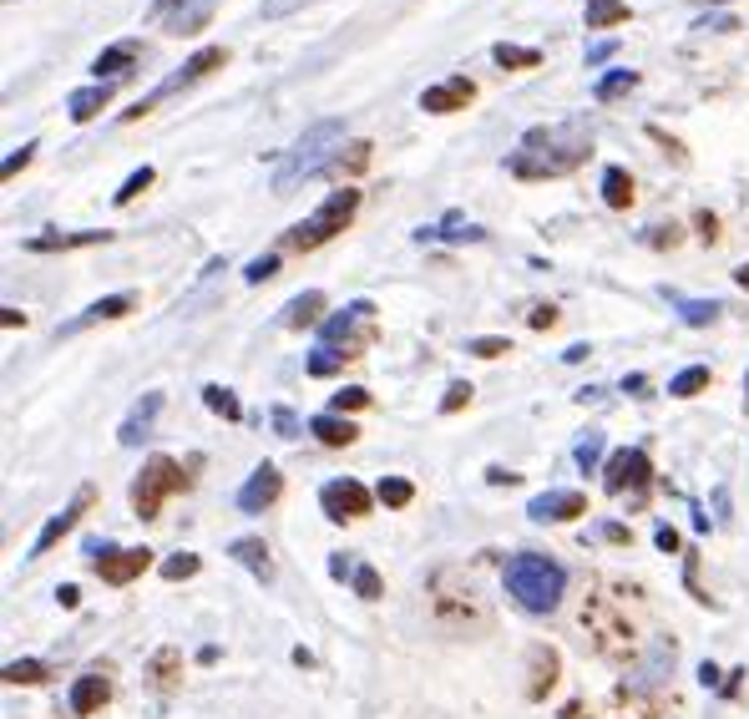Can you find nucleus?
Wrapping results in <instances>:
<instances>
[{
    "mask_svg": "<svg viewBox=\"0 0 749 719\" xmlns=\"http://www.w3.org/2000/svg\"><path fill=\"white\" fill-rule=\"evenodd\" d=\"M309 325H324V294L309 289V294H294L284 304V330H309Z\"/></svg>",
    "mask_w": 749,
    "mask_h": 719,
    "instance_id": "23",
    "label": "nucleus"
},
{
    "mask_svg": "<svg viewBox=\"0 0 749 719\" xmlns=\"http://www.w3.org/2000/svg\"><path fill=\"white\" fill-rule=\"evenodd\" d=\"M157 416H162V390H147L142 401L127 411L117 441H122V446H142V436H152V421H157Z\"/></svg>",
    "mask_w": 749,
    "mask_h": 719,
    "instance_id": "19",
    "label": "nucleus"
},
{
    "mask_svg": "<svg viewBox=\"0 0 749 719\" xmlns=\"http://www.w3.org/2000/svg\"><path fill=\"white\" fill-rule=\"evenodd\" d=\"M598 537H603V542H613V547H628V542H633V532H628L623 522H603V527H598Z\"/></svg>",
    "mask_w": 749,
    "mask_h": 719,
    "instance_id": "49",
    "label": "nucleus"
},
{
    "mask_svg": "<svg viewBox=\"0 0 749 719\" xmlns=\"http://www.w3.org/2000/svg\"><path fill=\"white\" fill-rule=\"evenodd\" d=\"M92 568H97L102 583L122 588V583H132V578H142V573L152 568V547H112L107 557H97Z\"/></svg>",
    "mask_w": 749,
    "mask_h": 719,
    "instance_id": "12",
    "label": "nucleus"
},
{
    "mask_svg": "<svg viewBox=\"0 0 749 719\" xmlns=\"http://www.w3.org/2000/svg\"><path fill=\"white\" fill-rule=\"evenodd\" d=\"M502 583H507V593H512L527 613H552V608L562 603L567 573H562V563H552L547 552H512Z\"/></svg>",
    "mask_w": 749,
    "mask_h": 719,
    "instance_id": "2",
    "label": "nucleus"
},
{
    "mask_svg": "<svg viewBox=\"0 0 749 719\" xmlns=\"http://www.w3.org/2000/svg\"><path fill=\"white\" fill-rule=\"evenodd\" d=\"M486 482H491V487H512V482H517V471H507V466H491V471H486Z\"/></svg>",
    "mask_w": 749,
    "mask_h": 719,
    "instance_id": "58",
    "label": "nucleus"
},
{
    "mask_svg": "<svg viewBox=\"0 0 749 719\" xmlns=\"http://www.w3.org/2000/svg\"><path fill=\"white\" fill-rule=\"evenodd\" d=\"M370 147H375V142H365V137H360V142H350V147H340V152H335V163H329V168H335V173H345V178H360V173L370 168Z\"/></svg>",
    "mask_w": 749,
    "mask_h": 719,
    "instance_id": "28",
    "label": "nucleus"
},
{
    "mask_svg": "<svg viewBox=\"0 0 749 719\" xmlns=\"http://www.w3.org/2000/svg\"><path fill=\"white\" fill-rule=\"evenodd\" d=\"M340 365H345V360H340L335 350H324V345H319V350H314V355L304 360V375H314V380H324V375H335Z\"/></svg>",
    "mask_w": 749,
    "mask_h": 719,
    "instance_id": "40",
    "label": "nucleus"
},
{
    "mask_svg": "<svg viewBox=\"0 0 749 719\" xmlns=\"http://www.w3.org/2000/svg\"><path fill=\"white\" fill-rule=\"evenodd\" d=\"M269 421H274V436H284V441H294V436H299V416H294L289 406H274V416H269Z\"/></svg>",
    "mask_w": 749,
    "mask_h": 719,
    "instance_id": "45",
    "label": "nucleus"
},
{
    "mask_svg": "<svg viewBox=\"0 0 749 719\" xmlns=\"http://www.w3.org/2000/svg\"><path fill=\"white\" fill-rule=\"evenodd\" d=\"M623 390L633 395V401H648V395H653V390H648V375H628V380H623Z\"/></svg>",
    "mask_w": 749,
    "mask_h": 719,
    "instance_id": "55",
    "label": "nucleus"
},
{
    "mask_svg": "<svg viewBox=\"0 0 749 719\" xmlns=\"http://www.w3.org/2000/svg\"><path fill=\"white\" fill-rule=\"evenodd\" d=\"M603 487H608L613 497L633 492V502H628V507H643V497H648V487H653V461H648V451H643V446H623V451H613V456H608V466H603Z\"/></svg>",
    "mask_w": 749,
    "mask_h": 719,
    "instance_id": "8",
    "label": "nucleus"
},
{
    "mask_svg": "<svg viewBox=\"0 0 749 719\" xmlns=\"http://www.w3.org/2000/svg\"><path fill=\"white\" fill-rule=\"evenodd\" d=\"M694 223H699V233L709 238V244H714V238H719V218H714L709 208H699V213H694Z\"/></svg>",
    "mask_w": 749,
    "mask_h": 719,
    "instance_id": "53",
    "label": "nucleus"
},
{
    "mask_svg": "<svg viewBox=\"0 0 749 719\" xmlns=\"http://www.w3.org/2000/svg\"><path fill=\"white\" fill-rule=\"evenodd\" d=\"M461 406H471V385H466V380L446 385V395H441V416H456Z\"/></svg>",
    "mask_w": 749,
    "mask_h": 719,
    "instance_id": "43",
    "label": "nucleus"
},
{
    "mask_svg": "<svg viewBox=\"0 0 749 719\" xmlns=\"http://www.w3.org/2000/svg\"><path fill=\"white\" fill-rule=\"evenodd\" d=\"M107 699H112V684L102 674H81L71 684V714H97Z\"/></svg>",
    "mask_w": 749,
    "mask_h": 719,
    "instance_id": "24",
    "label": "nucleus"
},
{
    "mask_svg": "<svg viewBox=\"0 0 749 719\" xmlns=\"http://www.w3.org/2000/svg\"><path fill=\"white\" fill-rule=\"evenodd\" d=\"M552 325H557V309H552V304H537V309H532V330H552Z\"/></svg>",
    "mask_w": 749,
    "mask_h": 719,
    "instance_id": "54",
    "label": "nucleus"
},
{
    "mask_svg": "<svg viewBox=\"0 0 749 719\" xmlns=\"http://www.w3.org/2000/svg\"><path fill=\"white\" fill-rule=\"evenodd\" d=\"M603 446H608V436L603 431H588L577 446H572V461L582 466V471H598V461H603Z\"/></svg>",
    "mask_w": 749,
    "mask_h": 719,
    "instance_id": "34",
    "label": "nucleus"
},
{
    "mask_svg": "<svg viewBox=\"0 0 749 719\" xmlns=\"http://www.w3.org/2000/svg\"><path fill=\"white\" fill-rule=\"evenodd\" d=\"M653 542H658V552H679V532H674L669 522H658V532H653Z\"/></svg>",
    "mask_w": 749,
    "mask_h": 719,
    "instance_id": "51",
    "label": "nucleus"
},
{
    "mask_svg": "<svg viewBox=\"0 0 749 719\" xmlns=\"http://www.w3.org/2000/svg\"><path fill=\"white\" fill-rule=\"evenodd\" d=\"M588 157H593V122L567 117V122L522 132L517 152L507 157V173L522 183H547V178H567L572 168L588 163Z\"/></svg>",
    "mask_w": 749,
    "mask_h": 719,
    "instance_id": "1",
    "label": "nucleus"
},
{
    "mask_svg": "<svg viewBox=\"0 0 749 719\" xmlns=\"http://www.w3.org/2000/svg\"><path fill=\"white\" fill-rule=\"evenodd\" d=\"M329 573H335V578H355V563H350L345 552H335V557H329Z\"/></svg>",
    "mask_w": 749,
    "mask_h": 719,
    "instance_id": "57",
    "label": "nucleus"
},
{
    "mask_svg": "<svg viewBox=\"0 0 749 719\" xmlns=\"http://www.w3.org/2000/svg\"><path fill=\"white\" fill-rule=\"evenodd\" d=\"M274 274H279V254H259L254 264L243 269V279H248V284H264V279H274Z\"/></svg>",
    "mask_w": 749,
    "mask_h": 719,
    "instance_id": "44",
    "label": "nucleus"
},
{
    "mask_svg": "<svg viewBox=\"0 0 749 719\" xmlns=\"http://www.w3.org/2000/svg\"><path fill=\"white\" fill-rule=\"evenodd\" d=\"M279 492H284V471L264 461V466H259L254 476H248V482H243V492H238V512H248V517H254V512L274 507V502H279Z\"/></svg>",
    "mask_w": 749,
    "mask_h": 719,
    "instance_id": "13",
    "label": "nucleus"
},
{
    "mask_svg": "<svg viewBox=\"0 0 749 719\" xmlns=\"http://www.w3.org/2000/svg\"><path fill=\"white\" fill-rule=\"evenodd\" d=\"M345 137V122H335V117H329V122H314L294 147H289V157H284V163H279V173H274V193H294L304 178H314L319 168H329V163H335V147H329V142H340Z\"/></svg>",
    "mask_w": 749,
    "mask_h": 719,
    "instance_id": "3",
    "label": "nucleus"
},
{
    "mask_svg": "<svg viewBox=\"0 0 749 719\" xmlns=\"http://www.w3.org/2000/svg\"><path fill=\"white\" fill-rule=\"evenodd\" d=\"M203 406L223 421H243V406H238V395L228 385H203Z\"/></svg>",
    "mask_w": 749,
    "mask_h": 719,
    "instance_id": "30",
    "label": "nucleus"
},
{
    "mask_svg": "<svg viewBox=\"0 0 749 719\" xmlns=\"http://www.w3.org/2000/svg\"><path fill=\"white\" fill-rule=\"evenodd\" d=\"M491 61L507 66V71H532V66H542V51H537V46H517V41H496V46H491Z\"/></svg>",
    "mask_w": 749,
    "mask_h": 719,
    "instance_id": "26",
    "label": "nucleus"
},
{
    "mask_svg": "<svg viewBox=\"0 0 749 719\" xmlns=\"http://www.w3.org/2000/svg\"><path fill=\"white\" fill-rule=\"evenodd\" d=\"M218 66H228V51H223V46H203V51H198V56H188V61H183L173 76H162V82H157V87H152V92H147L137 107H127V112H122V122H137V117H147L157 102H168V97H178V92L198 87L203 76H213Z\"/></svg>",
    "mask_w": 749,
    "mask_h": 719,
    "instance_id": "7",
    "label": "nucleus"
},
{
    "mask_svg": "<svg viewBox=\"0 0 749 719\" xmlns=\"http://www.w3.org/2000/svg\"><path fill=\"white\" fill-rule=\"evenodd\" d=\"M674 309H679L684 325H694V330H704V325H714V319H719V304H714V299H679V294H674Z\"/></svg>",
    "mask_w": 749,
    "mask_h": 719,
    "instance_id": "32",
    "label": "nucleus"
},
{
    "mask_svg": "<svg viewBox=\"0 0 749 719\" xmlns=\"http://www.w3.org/2000/svg\"><path fill=\"white\" fill-rule=\"evenodd\" d=\"M56 603H61V608H76V603H81V593L66 583V588H56Z\"/></svg>",
    "mask_w": 749,
    "mask_h": 719,
    "instance_id": "59",
    "label": "nucleus"
},
{
    "mask_svg": "<svg viewBox=\"0 0 749 719\" xmlns=\"http://www.w3.org/2000/svg\"><path fill=\"white\" fill-rule=\"evenodd\" d=\"M603 203H608V208H628V203H633V178H628V168H608V173H603Z\"/></svg>",
    "mask_w": 749,
    "mask_h": 719,
    "instance_id": "33",
    "label": "nucleus"
},
{
    "mask_svg": "<svg viewBox=\"0 0 749 719\" xmlns=\"http://www.w3.org/2000/svg\"><path fill=\"white\" fill-rule=\"evenodd\" d=\"M188 487V471L173 461V456H147L142 471H137V482H132V512L142 522H152L162 512V502H168L173 492Z\"/></svg>",
    "mask_w": 749,
    "mask_h": 719,
    "instance_id": "6",
    "label": "nucleus"
},
{
    "mask_svg": "<svg viewBox=\"0 0 749 719\" xmlns=\"http://www.w3.org/2000/svg\"><path fill=\"white\" fill-rule=\"evenodd\" d=\"M137 61H142V46H137V41H117V46H107V51L92 61V76H97V82H122V76H127Z\"/></svg>",
    "mask_w": 749,
    "mask_h": 719,
    "instance_id": "20",
    "label": "nucleus"
},
{
    "mask_svg": "<svg viewBox=\"0 0 749 719\" xmlns=\"http://www.w3.org/2000/svg\"><path fill=\"white\" fill-rule=\"evenodd\" d=\"M582 512H588V497H582V492H567V487L542 492V497L527 502V517H532V522H572V517H582Z\"/></svg>",
    "mask_w": 749,
    "mask_h": 719,
    "instance_id": "15",
    "label": "nucleus"
},
{
    "mask_svg": "<svg viewBox=\"0 0 749 719\" xmlns=\"http://www.w3.org/2000/svg\"><path fill=\"white\" fill-rule=\"evenodd\" d=\"M714 512H719V522H729V492L724 487L714 492Z\"/></svg>",
    "mask_w": 749,
    "mask_h": 719,
    "instance_id": "60",
    "label": "nucleus"
},
{
    "mask_svg": "<svg viewBox=\"0 0 749 719\" xmlns=\"http://www.w3.org/2000/svg\"><path fill=\"white\" fill-rule=\"evenodd\" d=\"M309 431H314L324 446H355V436H360V426H355L350 416H335V411L309 416Z\"/></svg>",
    "mask_w": 749,
    "mask_h": 719,
    "instance_id": "25",
    "label": "nucleus"
},
{
    "mask_svg": "<svg viewBox=\"0 0 749 719\" xmlns=\"http://www.w3.org/2000/svg\"><path fill=\"white\" fill-rule=\"evenodd\" d=\"M137 309V294H107V299H97L87 314H76V319H66V325L56 330V340H71V335H81V330H92V325H102V319H122V314H132Z\"/></svg>",
    "mask_w": 749,
    "mask_h": 719,
    "instance_id": "16",
    "label": "nucleus"
},
{
    "mask_svg": "<svg viewBox=\"0 0 749 719\" xmlns=\"http://www.w3.org/2000/svg\"><path fill=\"white\" fill-rule=\"evenodd\" d=\"M51 669L41 664V659H11L6 669H0V679H6V684H41Z\"/></svg>",
    "mask_w": 749,
    "mask_h": 719,
    "instance_id": "35",
    "label": "nucleus"
},
{
    "mask_svg": "<svg viewBox=\"0 0 749 719\" xmlns=\"http://www.w3.org/2000/svg\"><path fill=\"white\" fill-rule=\"evenodd\" d=\"M304 6H314V0H264V21H284V16H294Z\"/></svg>",
    "mask_w": 749,
    "mask_h": 719,
    "instance_id": "46",
    "label": "nucleus"
},
{
    "mask_svg": "<svg viewBox=\"0 0 749 719\" xmlns=\"http://www.w3.org/2000/svg\"><path fill=\"white\" fill-rule=\"evenodd\" d=\"M375 497H380L385 507H410V502H415V487L405 482V476H385V482L375 487Z\"/></svg>",
    "mask_w": 749,
    "mask_h": 719,
    "instance_id": "36",
    "label": "nucleus"
},
{
    "mask_svg": "<svg viewBox=\"0 0 749 719\" xmlns=\"http://www.w3.org/2000/svg\"><path fill=\"white\" fill-rule=\"evenodd\" d=\"M471 102H476V82H471V76H446V82H436V87L421 92V107L436 112V117L461 112V107H471Z\"/></svg>",
    "mask_w": 749,
    "mask_h": 719,
    "instance_id": "14",
    "label": "nucleus"
},
{
    "mask_svg": "<svg viewBox=\"0 0 749 719\" xmlns=\"http://www.w3.org/2000/svg\"><path fill=\"white\" fill-rule=\"evenodd\" d=\"M360 213V188H335L329 193L304 223H294L289 233H284V249H294V254H309V249H319V244H329L335 233H345L350 228V218Z\"/></svg>",
    "mask_w": 749,
    "mask_h": 719,
    "instance_id": "4",
    "label": "nucleus"
},
{
    "mask_svg": "<svg viewBox=\"0 0 749 719\" xmlns=\"http://www.w3.org/2000/svg\"><path fill=\"white\" fill-rule=\"evenodd\" d=\"M486 228L466 223L461 213H451L446 223H426V228H415V244H481Z\"/></svg>",
    "mask_w": 749,
    "mask_h": 719,
    "instance_id": "17",
    "label": "nucleus"
},
{
    "mask_svg": "<svg viewBox=\"0 0 749 719\" xmlns=\"http://www.w3.org/2000/svg\"><path fill=\"white\" fill-rule=\"evenodd\" d=\"M218 0H157V26L168 36H198L203 26H213Z\"/></svg>",
    "mask_w": 749,
    "mask_h": 719,
    "instance_id": "9",
    "label": "nucleus"
},
{
    "mask_svg": "<svg viewBox=\"0 0 749 719\" xmlns=\"http://www.w3.org/2000/svg\"><path fill=\"white\" fill-rule=\"evenodd\" d=\"M152 183H157V173H152V168H147V163H142V168H137V173H127V183H122V188H117V198H112V203H117V208H127V203H132V198H137V193H147V188H152Z\"/></svg>",
    "mask_w": 749,
    "mask_h": 719,
    "instance_id": "37",
    "label": "nucleus"
},
{
    "mask_svg": "<svg viewBox=\"0 0 749 719\" xmlns=\"http://www.w3.org/2000/svg\"><path fill=\"white\" fill-rule=\"evenodd\" d=\"M633 11H628V0H588V31L598 26H628Z\"/></svg>",
    "mask_w": 749,
    "mask_h": 719,
    "instance_id": "27",
    "label": "nucleus"
},
{
    "mask_svg": "<svg viewBox=\"0 0 749 719\" xmlns=\"http://www.w3.org/2000/svg\"><path fill=\"white\" fill-rule=\"evenodd\" d=\"M734 279H739V289H749V264H744V269H734Z\"/></svg>",
    "mask_w": 749,
    "mask_h": 719,
    "instance_id": "63",
    "label": "nucleus"
},
{
    "mask_svg": "<svg viewBox=\"0 0 749 719\" xmlns=\"http://www.w3.org/2000/svg\"><path fill=\"white\" fill-rule=\"evenodd\" d=\"M370 492L355 482V476H335V482H324L319 487V507H324V517L329 522H350V517H365L370 512Z\"/></svg>",
    "mask_w": 749,
    "mask_h": 719,
    "instance_id": "10",
    "label": "nucleus"
},
{
    "mask_svg": "<svg viewBox=\"0 0 749 719\" xmlns=\"http://www.w3.org/2000/svg\"><path fill=\"white\" fill-rule=\"evenodd\" d=\"M31 157H36V142H26L21 152H11V157H6V168H0V178H6V183H11V178H16V173H21V168L31 163Z\"/></svg>",
    "mask_w": 749,
    "mask_h": 719,
    "instance_id": "47",
    "label": "nucleus"
},
{
    "mask_svg": "<svg viewBox=\"0 0 749 719\" xmlns=\"http://www.w3.org/2000/svg\"><path fill=\"white\" fill-rule=\"evenodd\" d=\"M92 502H97V487H76V497H71V502H66L56 517H46V527L36 532V542H31V552H26V557H41V552H51V547H56V542H61V537H66V532L81 522V512H87Z\"/></svg>",
    "mask_w": 749,
    "mask_h": 719,
    "instance_id": "11",
    "label": "nucleus"
},
{
    "mask_svg": "<svg viewBox=\"0 0 749 719\" xmlns=\"http://www.w3.org/2000/svg\"><path fill=\"white\" fill-rule=\"evenodd\" d=\"M633 87H638V71H628V66H623V71H608V76H603V82L593 87V97H598V102L608 107V102H618V97H628Z\"/></svg>",
    "mask_w": 749,
    "mask_h": 719,
    "instance_id": "29",
    "label": "nucleus"
},
{
    "mask_svg": "<svg viewBox=\"0 0 749 719\" xmlns=\"http://www.w3.org/2000/svg\"><path fill=\"white\" fill-rule=\"evenodd\" d=\"M228 557H233V563H243V568L254 573L259 583H274V563H269V547H264L259 537H238V542H228Z\"/></svg>",
    "mask_w": 749,
    "mask_h": 719,
    "instance_id": "22",
    "label": "nucleus"
},
{
    "mask_svg": "<svg viewBox=\"0 0 749 719\" xmlns=\"http://www.w3.org/2000/svg\"><path fill=\"white\" fill-rule=\"evenodd\" d=\"M618 56V41L608 36V41H598V46H588V66H603V61H613Z\"/></svg>",
    "mask_w": 749,
    "mask_h": 719,
    "instance_id": "50",
    "label": "nucleus"
},
{
    "mask_svg": "<svg viewBox=\"0 0 749 719\" xmlns=\"http://www.w3.org/2000/svg\"><path fill=\"white\" fill-rule=\"evenodd\" d=\"M694 26H699V31H709V26H714V31H734L739 21H734V16H724V11H714V16H699Z\"/></svg>",
    "mask_w": 749,
    "mask_h": 719,
    "instance_id": "52",
    "label": "nucleus"
},
{
    "mask_svg": "<svg viewBox=\"0 0 749 719\" xmlns=\"http://www.w3.org/2000/svg\"><path fill=\"white\" fill-rule=\"evenodd\" d=\"M370 340H375V304H370V299L345 304L340 314H329L324 325H319V345H324V350H335L340 360L365 355V345H370Z\"/></svg>",
    "mask_w": 749,
    "mask_h": 719,
    "instance_id": "5",
    "label": "nucleus"
},
{
    "mask_svg": "<svg viewBox=\"0 0 749 719\" xmlns=\"http://www.w3.org/2000/svg\"><path fill=\"white\" fill-rule=\"evenodd\" d=\"M112 92H117V82H92V87H76L71 97H66V117L71 122H92L107 102H112Z\"/></svg>",
    "mask_w": 749,
    "mask_h": 719,
    "instance_id": "21",
    "label": "nucleus"
},
{
    "mask_svg": "<svg viewBox=\"0 0 749 719\" xmlns=\"http://www.w3.org/2000/svg\"><path fill=\"white\" fill-rule=\"evenodd\" d=\"M350 583H355V593H360V598H365V603H375V598H380V573H375V568H370V563H360V568H355V578H350Z\"/></svg>",
    "mask_w": 749,
    "mask_h": 719,
    "instance_id": "42",
    "label": "nucleus"
},
{
    "mask_svg": "<svg viewBox=\"0 0 749 719\" xmlns=\"http://www.w3.org/2000/svg\"><path fill=\"white\" fill-rule=\"evenodd\" d=\"M512 350V340H502V335H476V340H466V355H476V360H496V355H507Z\"/></svg>",
    "mask_w": 749,
    "mask_h": 719,
    "instance_id": "39",
    "label": "nucleus"
},
{
    "mask_svg": "<svg viewBox=\"0 0 749 719\" xmlns=\"http://www.w3.org/2000/svg\"><path fill=\"white\" fill-rule=\"evenodd\" d=\"M0 319H6V325H11V330H16V325H26V314H21V309H11V304H6V309H0Z\"/></svg>",
    "mask_w": 749,
    "mask_h": 719,
    "instance_id": "62",
    "label": "nucleus"
},
{
    "mask_svg": "<svg viewBox=\"0 0 749 719\" xmlns=\"http://www.w3.org/2000/svg\"><path fill=\"white\" fill-rule=\"evenodd\" d=\"M648 244H653V249H674V244H679V228H674V223H653Z\"/></svg>",
    "mask_w": 749,
    "mask_h": 719,
    "instance_id": "48",
    "label": "nucleus"
},
{
    "mask_svg": "<svg viewBox=\"0 0 749 719\" xmlns=\"http://www.w3.org/2000/svg\"><path fill=\"white\" fill-rule=\"evenodd\" d=\"M107 228H87V233H36L26 238V254H66V249H92V244H107Z\"/></svg>",
    "mask_w": 749,
    "mask_h": 719,
    "instance_id": "18",
    "label": "nucleus"
},
{
    "mask_svg": "<svg viewBox=\"0 0 749 719\" xmlns=\"http://www.w3.org/2000/svg\"><path fill=\"white\" fill-rule=\"evenodd\" d=\"M744 390H749V375H744Z\"/></svg>",
    "mask_w": 749,
    "mask_h": 719,
    "instance_id": "64",
    "label": "nucleus"
},
{
    "mask_svg": "<svg viewBox=\"0 0 749 719\" xmlns=\"http://www.w3.org/2000/svg\"><path fill=\"white\" fill-rule=\"evenodd\" d=\"M193 573H198V557H193V552H173L168 563H162V578H168V583H183V578H193Z\"/></svg>",
    "mask_w": 749,
    "mask_h": 719,
    "instance_id": "41",
    "label": "nucleus"
},
{
    "mask_svg": "<svg viewBox=\"0 0 749 719\" xmlns=\"http://www.w3.org/2000/svg\"><path fill=\"white\" fill-rule=\"evenodd\" d=\"M699 684L714 689V684H719V669H714V664H699Z\"/></svg>",
    "mask_w": 749,
    "mask_h": 719,
    "instance_id": "61",
    "label": "nucleus"
},
{
    "mask_svg": "<svg viewBox=\"0 0 749 719\" xmlns=\"http://www.w3.org/2000/svg\"><path fill=\"white\" fill-rule=\"evenodd\" d=\"M365 406H370V390H360V385L335 390V401H329V411H335V416H350V411H365Z\"/></svg>",
    "mask_w": 749,
    "mask_h": 719,
    "instance_id": "38",
    "label": "nucleus"
},
{
    "mask_svg": "<svg viewBox=\"0 0 749 719\" xmlns=\"http://www.w3.org/2000/svg\"><path fill=\"white\" fill-rule=\"evenodd\" d=\"M709 380H714V370H709V365H689V370H679V375L669 380V395H679V401H689V395L709 390Z\"/></svg>",
    "mask_w": 749,
    "mask_h": 719,
    "instance_id": "31",
    "label": "nucleus"
},
{
    "mask_svg": "<svg viewBox=\"0 0 749 719\" xmlns=\"http://www.w3.org/2000/svg\"><path fill=\"white\" fill-rule=\"evenodd\" d=\"M648 137H653V142H663V147H669V152L679 157V163H684V157H689V152H684V147H679V142H674L669 132H663V127H648Z\"/></svg>",
    "mask_w": 749,
    "mask_h": 719,
    "instance_id": "56",
    "label": "nucleus"
}]
</instances>
